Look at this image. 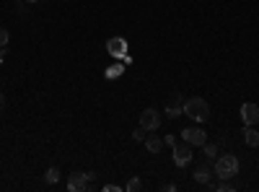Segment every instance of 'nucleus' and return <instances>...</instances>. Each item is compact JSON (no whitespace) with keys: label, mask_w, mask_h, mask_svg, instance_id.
<instances>
[{"label":"nucleus","mask_w":259,"mask_h":192,"mask_svg":"<svg viewBox=\"0 0 259 192\" xmlns=\"http://www.w3.org/2000/svg\"><path fill=\"white\" fill-rule=\"evenodd\" d=\"M184 114L192 117L194 122H207L210 120V104L200 96H192V99H184Z\"/></svg>","instance_id":"nucleus-1"},{"label":"nucleus","mask_w":259,"mask_h":192,"mask_svg":"<svg viewBox=\"0 0 259 192\" xmlns=\"http://www.w3.org/2000/svg\"><path fill=\"white\" fill-rule=\"evenodd\" d=\"M239 169H241L239 159H236L233 153H226V156H221L218 161H215L212 172H215V177H218V179H233L236 174H239Z\"/></svg>","instance_id":"nucleus-2"},{"label":"nucleus","mask_w":259,"mask_h":192,"mask_svg":"<svg viewBox=\"0 0 259 192\" xmlns=\"http://www.w3.org/2000/svg\"><path fill=\"white\" fill-rule=\"evenodd\" d=\"M94 179H96L94 172H73V174L68 177V189H70V192H85Z\"/></svg>","instance_id":"nucleus-3"},{"label":"nucleus","mask_w":259,"mask_h":192,"mask_svg":"<svg viewBox=\"0 0 259 192\" xmlns=\"http://www.w3.org/2000/svg\"><path fill=\"white\" fill-rule=\"evenodd\" d=\"M182 138L184 143H189L192 148H202L207 143V133L202 130V127H187V130H182Z\"/></svg>","instance_id":"nucleus-4"},{"label":"nucleus","mask_w":259,"mask_h":192,"mask_svg":"<svg viewBox=\"0 0 259 192\" xmlns=\"http://www.w3.org/2000/svg\"><path fill=\"white\" fill-rule=\"evenodd\" d=\"M140 127H145L148 133H153V130H158V127H161V114L153 109V106L140 114Z\"/></svg>","instance_id":"nucleus-5"},{"label":"nucleus","mask_w":259,"mask_h":192,"mask_svg":"<svg viewBox=\"0 0 259 192\" xmlns=\"http://www.w3.org/2000/svg\"><path fill=\"white\" fill-rule=\"evenodd\" d=\"M171 151H174V164L177 166H187L192 161V145L189 143H177Z\"/></svg>","instance_id":"nucleus-6"},{"label":"nucleus","mask_w":259,"mask_h":192,"mask_svg":"<svg viewBox=\"0 0 259 192\" xmlns=\"http://www.w3.org/2000/svg\"><path fill=\"white\" fill-rule=\"evenodd\" d=\"M106 52L122 60V55H127V39H124V36H112V39H106Z\"/></svg>","instance_id":"nucleus-7"},{"label":"nucleus","mask_w":259,"mask_h":192,"mask_svg":"<svg viewBox=\"0 0 259 192\" xmlns=\"http://www.w3.org/2000/svg\"><path fill=\"white\" fill-rule=\"evenodd\" d=\"M241 120H244V125H259V106L254 101L241 104Z\"/></svg>","instance_id":"nucleus-8"},{"label":"nucleus","mask_w":259,"mask_h":192,"mask_svg":"<svg viewBox=\"0 0 259 192\" xmlns=\"http://www.w3.org/2000/svg\"><path fill=\"white\" fill-rule=\"evenodd\" d=\"M182 106H184V99L177 94V96H174V101H168V106H166V117H168V120H177L179 114H184Z\"/></svg>","instance_id":"nucleus-9"},{"label":"nucleus","mask_w":259,"mask_h":192,"mask_svg":"<svg viewBox=\"0 0 259 192\" xmlns=\"http://www.w3.org/2000/svg\"><path fill=\"white\" fill-rule=\"evenodd\" d=\"M210 179H212V166L202 164V166L194 169V182H200V184H210Z\"/></svg>","instance_id":"nucleus-10"},{"label":"nucleus","mask_w":259,"mask_h":192,"mask_svg":"<svg viewBox=\"0 0 259 192\" xmlns=\"http://www.w3.org/2000/svg\"><path fill=\"white\" fill-rule=\"evenodd\" d=\"M145 148L150 153H161V148H163V138H158V135H145Z\"/></svg>","instance_id":"nucleus-11"},{"label":"nucleus","mask_w":259,"mask_h":192,"mask_svg":"<svg viewBox=\"0 0 259 192\" xmlns=\"http://www.w3.org/2000/svg\"><path fill=\"white\" fill-rule=\"evenodd\" d=\"M244 140L249 148H259V133L254 130V125H246V130H244Z\"/></svg>","instance_id":"nucleus-12"},{"label":"nucleus","mask_w":259,"mask_h":192,"mask_svg":"<svg viewBox=\"0 0 259 192\" xmlns=\"http://www.w3.org/2000/svg\"><path fill=\"white\" fill-rule=\"evenodd\" d=\"M122 73H124V65H122V62H114V65H109V68H106V78H109V81H114V78H122Z\"/></svg>","instance_id":"nucleus-13"},{"label":"nucleus","mask_w":259,"mask_h":192,"mask_svg":"<svg viewBox=\"0 0 259 192\" xmlns=\"http://www.w3.org/2000/svg\"><path fill=\"white\" fill-rule=\"evenodd\" d=\"M45 182H47V184H57V182H60V169L50 166V169H47V174H45Z\"/></svg>","instance_id":"nucleus-14"},{"label":"nucleus","mask_w":259,"mask_h":192,"mask_svg":"<svg viewBox=\"0 0 259 192\" xmlns=\"http://www.w3.org/2000/svg\"><path fill=\"white\" fill-rule=\"evenodd\" d=\"M124 189H127V192H140V189H143V179L133 177V179H130V182L124 184Z\"/></svg>","instance_id":"nucleus-15"},{"label":"nucleus","mask_w":259,"mask_h":192,"mask_svg":"<svg viewBox=\"0 0 259 192\" xmlns=\"http://www.w3.org/2000/svg\"><path fill=\"white\" fill-rule=\"evenodd\" d=\"M215 189H218V192H233L236 184H233L231 179H221V184H215Z\"/></svg>","instance_id":"nucleus-16"},{"label":"nucleus","mask_w":259,"mask_h":192,"mask_svg":"<svg viewBox=\"0 0 259 192\" xmlns=\"http://www.w3.org/2000/svg\"><path fill=\"white\" fill-rule=\"evenodd\" d=\"M202 153H205V159H215V153H218V148L210 145V143H205V145H202Z\"/></svg>","instance_id":"nucleus-17"},{"label":"nucleus","mask_w":259,"mask_h":192,"mask_svg":"<svg viewBox=\"0 0 259 192\" xmlns=\"http://www.w3.org/2000/svg\"><path fill=\"white\" fill-rule=\"evenodd\" d=\"M11 42V34H8V29H0V47H6Z\"/></svg>","instance_id":"nucleus-18"},{"label":"nucleus","mask_w":259,"mask_h":192,"mask_svg":"<svg viewBox=\"0 0 259 192\" xmlns=\"http://www.w3.org/2000/svg\"><path fill=\"white\" fill-rule=\"evenodd\" d=\"M145 133H148L145 127H138V130L133 133V138H135V140H145Z\"/></svg>","instance_id":"nucleus-19"},{"label":"nucleus","mask_w":259,"mask_h":192,"mask_svg":"<svg viewBox=\"0 0 259 192\" xmlns=\"http://www.w3.org/2000/svg\"><path fill=\"white\" fill-rule=\"evenodd\" d=\"M163 145H171V148H174V145H177V138H174V135H166V138H163Z\"/></svg>","instance_id":"nucleus-20"},{"label":"nucleus","mask_w":259,"mask_h":192,"mask_svg":"<svg viewBox=\"0 0 259 192\" xmlns=\"http://www.w3.org/2000/svg\"><path fill=\"white\" fill-rule=\"evenodd\" d=\"M122 187L119 184H104V192H119Z\"/></svg>","instance_id":"nucleus-21"},{"label":"nucleus","mask_w":259,"mask_h":192,"mask_svg":"<svg viewBox=\"0 0 259 192\" xmlns=\"http://www.w3.org/2000/svg\"><path fill=\"white\" fill-rule=\"evenodd\" d=\"M3 109H6V94L0 91V112H3Z\"/></svg>","instance_id":"nucleus-22"},{"label":"nucleus","mask_w":259,"mask_h":192,"mask_svg":"<svg viewBox=\"0 0 259 192\" xmlns=\"http://www.w3.org/2000/svg\"><path fill=\"white\" fill-rule=\"evenodd\" d=\"M0 65H3V47H0Z\"/></svg>","instance_id":"nucleus-23"},{"label":"nucleus","mask_w":259,"mask_h":192,"mask_svg":"<svg viewBox=\"0 0 259 192\" xmlns=\"http://www.w3.org/2000/svg\"><path fill=\"white\" fill-rule=\"evenodd\" d=\"M26 3H41V0H26Z\"/></svg>","instance_id":"nucleus-24"}]
</instances>
